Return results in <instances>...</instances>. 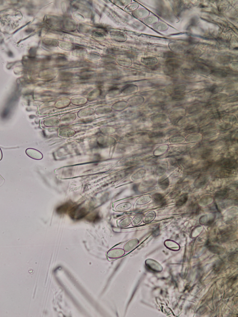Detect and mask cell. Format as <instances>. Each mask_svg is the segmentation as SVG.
<instances>
[{"instance_id": "1", "label": "cell", "mask_w": 238, "mask_h": 317, "mask_svg": "<svg viewBox=\"0 0 238 317\" xmlns=\"http://www.w3.org/2000/svg\"><path fill=\"white\" fill-rule=\"evenodd\" d=\"M27 155L31 158L36 160H40L43 158V155L40 152L35 149L28 148L26 150Z\"/></svg>"}, {"instance_id": "2", "label": "cell", "mask_w": 238, "mask_h": 317, "mask_svg": "<svg viewBox=\"0 0 238 317\" xmlns=\"http://www.w3.org/2000/svg\"><path fill=\"white\" fill-rule=\"evenodd\" d=\"M124 254V251L121 249L111 250L108 253V256L110 258H117L122 256Z\"/></svg>"}, {"instance_id": "3", "label": "cell", "mask_w": 238, "mask_h": 317, "mask_svg": "<svg viewBox=\"0 0 238 317\" xmlns=\"http://www.w3.org/2000/svg\"><path fill=\"white\" fill-rule=\"evenodd\" d=\"M151 200V197L150 196H143L140 197L136 199V203L138 205H144L149 203Z\"/></svg>"}, {"instance_id": "4", "label": "cell", "mask_w": 238, "mask_h": 317, "mask_svg": "<svg viewBox=\"0 0 238 317\" xmlns=\"http://www.w3.org/2000/svg\"><path fill=\"white\" fill-rule=\"evenodd\" d=\"M131 204L129 202H123L117 206L116 210L118 211H124L130 209L131 208Z\"/></svg>"}, {"instance_id": "5", "label": "cell", "mask_w": 238, "mask_h": 317, "mask_svg": "<svg viewBox=\"0 0 238 317\" xmlns=\"http://www.w3.org/2000/svg\"><path fill=\"white\" fill-rule=\"evenodd\" d=\"M155 213L154 211L149 212L145 215L144 219V222L146 223H149L155 219Z\"/></svg>"}, {"instance_id": "6", "label": "cell", "mask_w": 238, "mask_h": 317, "mask_svg": "<svg viewBox=\"0 0 238 317\" xmlns=\"http://www.w3.org/2000/svg\"><path fill=\"white\" fill-rule=\"evenodd\" d=\"M72 204H70V203H67L64 204L63 205L57 208V212L60 213H65L66 212L69 210L70 208H72Z\"/></svg>"}, {"instance_id": "7", "label": "cell", "mask_w": 238, "mask_h": 317, "mask_svg": "<svg viewBox=\"0 0 238 317\" xmlns=\"http://www.w3.org/2000/svg\"><path fill=\"white\" fill-rule=\"evenodd\" d=\"M188 195L186 194H183L180 197L179 199H178L177 201V205L178 206H181L183 205L187 201V199H188Z\"/></svg>"}, {"instance_id": "8", "label": "cell", "mask_w": 238, "mask_h": 317, "mask_svg": "<svg viewBox=\"0 0 238 317\" xmlns=\"http://www.w3.org/2000/svg\"><path fill=\"white\" fill-rule=\"evenodd\" d=\"M131 222V219L130 218H126L125 219H123L120 222V225H119V226H120V227H126L130 225Z\"/></svg>"}, {"instance_id": "9", "label": "cell", "mask_w": 238, "mask_h": 317, "mask_svg": "<svg viewBox=\"0 0 238 317\" xmlns=\"http://www.w3.org/2000/svg\"><path fill=\"white\" fill-rule=\"evenodd\" d=\"M155 201L159 203H162L164 202V197L162 195L159 193L154 194L153 197Z\"/></svg>"}, {"instance_id": "10", "label": "cell", "mask_w": 238, "mask_h": 317, "mask_svg": "<svg viewBox=\"0 0 238 317\" xmlns=\"http://www.w3.org/2000/svg\"><path fill=\"white\" fill-rule=\"evenodd\" d=\"M143 218V214H138L134 218L133 220V225H137L140 224Z\"/></svg>"}, {"instance_id": "11", "label": "cell", "mask_w": 238, "mask_h": 317, "mask_svg": "<svg viewBox=\"0 0 238 317\" xmlns=\"http://www.w3.org/2000/svg\"><path fill=\"white\" fill-rule=\"evenodd\" d=\"M2 158H3V153H2L1 149L0 148V161H1Z\"/></svg>"}]
</instances>
